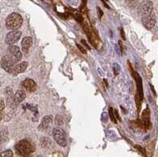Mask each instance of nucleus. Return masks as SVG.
Wrapping results in <instances>:
<instances>
[{
	"instance_id": "4",
	"label": "nucleus",
	"mask_w": 158,
	"mask_h": 157,
	"mask_svg": "<svg viewBox=\"0 0 158 157\" xmlns=\"http://www.w3.org/2000/svg\"><path fill=\"white\" fill-rule=\"evenodd\" d=\"M53 138L60 146L66 147L67 145V135L64 130L60 128H55L53 130Z\"/></svg>"
},
{
	"instance_id": "1",
	"label": "nucleus",
	"mask_w": 158,
	"mask_h": 157,
	"mask_svg": "<svg viewBox=\"0 0 158 157\" xmlns=\"http://www.w3.org/2000/svg\"><path fill=\"white\" fill-rule=\"evenodd\" d=\"M15 150L18 155L26 156L34 152L35 146L30 141L24 139L17 143L15 145Z\"/></svg>"
},
{
	"instance_id": "21",
	"label": "nucleus",
	"mask_w": 158,
	"mask_h": 157,
	"mask_svg": "<svg viewBox=\"0 0 158 157\" xmlns=\"http://www.w3.org/2000/svg\"><path fill=\"white\" fill-rule=\"evenodd\" d=\"M97 10H98V13H99V18H101V16H102V14H103L102 11H101V10L100 9V7H98V6H97Z\"/></svg>"
},
{
	"instance_id": "15",
	"label": "nucleus",
	"mask_w": 158,
	"mask_h": 157,
	"mask_svg": "<svg viewBox=\"0 0 158 157\" xmlns=\"http://www.w3.org/2000/svg\"><path fill=\"white\" fill-rule=\"evenodd\" d=\"M32 45V39L30 36H25L22 41V47L23 52H27Z\"/></svg>"
},
{
	"instance_id": "23",
	"label": "nucleus",
	"mask_w": 158,
	"mask_h": 157,
	"mask_svg": "<svg viewBox=\"0 0 158 157\" xmlns=\"http://www.w3.org/2000/svg\"><path fill=\"white\" fill-rule=\"evenodd\" d=\"M127 1H132V0H127Z\"/></svg>"
},
{
	"instance_id": "20",
	"label": "nucleus",
	"mask_w": 158,
	"mask_h": 157,
	"mask_svg": "<svg viewBox=\"0 0 158 157\" xmlns=\"http://www.w3.org/2000/svg\"><path fill=\"white\" fill-rule=\"evenodd\" d=\"M77 48H78L81 51V52H82V53H84V54L86 53V52H85V49H83L82 47L80 46V45H79V44H77Z\"/></svg>"
},
{
	"instance_id": "14",
	"label": "nucleus",
	"mask_w": 158,
	"mask_h": 157,
	"mask_svg": "<svg viewBox=\"0 0 158 157\" xmlns=\"http://www.w3.org/2000/svg\"><path fill=\"white\" fill-rule=\"evenodd\" d=\"M25 97H26V94H25V92L24 90H18L14 95V102L16 104H21L25 99Z\"/></svg>"
},
{
	"instance_id": "19",
	"label": "nucleus",
	"mask_w": 158,
	"mask_h": 157,
	"mask_svg": "<svg viewBox=\"0 0 158 157\" xmlns=\"http://www.w3.org/2000/svg\"><path fill=\"white\" fill-rule=\"evenodd\" d=\"M113 70H114V73H115V75L118 74V73H119V66L117 65V63H115V64H114Z\"/></svg>"
},
{
	"instance_id": "13",
	"label": "nucleus",
	"mask_w": 158,
	"mask_h": 157,
	"mask_svg": "<svg viewBox=\"0 0 158 157\" xmlns=\"http://www.w3.org/2000/svg\"><path fill=\"white\" fill-rule=\"evenodd\" d=\"M52 121H53V117H52V115L45 116L44 118H43V120H42L40 125L39 126L40 130L44 131L46 129H48V126L52 123Z\"/></svg>"
},
{
	"instance_id": "6",
	"label": "nucleus",
	"mask_w": 158,
	"mask_h": 157,
	"mask_svg": "<svg viewBox=\"0 0 158 157\" xmlns=\"http://www.w3.org/2000/svg\"><path fill=\"white\" fill-rule=\"evenodd\" d=\"M22 36V32L19 30L16 29V30H12L10 32H8L6 36L5 41L6 43L8 45H12L18 42L19 39Z\"/></svg>"
},
{
	"instance_id": "9",
	"label": "nucleus",
	"mask_w": 158,
	"mask_h": 157,
	"mask_svg": "<svg viewBox=\"0 0 158 157\" xmlns=\"http://www.w3.org/2000/svg\"><path fill=\"white\" fill-rule=\"evenodd\" d=\"M22 87L25 91L28 93H33L36 90V83L31 78H27L24 81L22 84Z\"/></svg>"
},
{
	"instance_id": "10",
	"label": "nucleus",
	"mask_w": 158,
	"mask_h": 157,
	"mask_svg": "<svg viewBox=\"0 0 158 157\" xmlns=\"http://www.w3.org/2000/svg\"><path fill=\"white\" fill-rule=\"evenodd\" d=\"M9 141V132L7 128H0V149H2Z\"/></svg>"
},
{
	"instance_id": "7",
	"label": "nucleus",
	"mask_w": 158,
	"mask_h": 157,
	"mask_svg": "<svg viewBox=\"0 0 158 157\" xmlns=\"http://www.w3.org/2000/svg\"><path fill=\"white\" fill-rule=\"evenodd\" d=\"M7 55L10 56L13 59H15L16 62H19L22 58V54L20 51V48L18 46L15 45H10L7 49Z\"/></svg>"
},
{
	"instance_id": "12",
	"label": "nucleus",
	"mask_w": 158,
	"mask_h": 157,
	"mask_svg": "<svg viewBox=\"0 0 158 157\" xmlns=\"http://www.w3.org/2000/svg\"><path fill=\"white\" fill-rule=\"evenodd\" d=\"M28 67L27 62H22V63H18L15 64V66L13 68L11 74L13 75H18L21 73H23L25 71V70Z\"/></svg>"
},
{
	"instance_id": "11",
	"label": "nucleus",
	"mask_w": 158,
	"mask_h": 157,
	"mask_svg": "<svg viewBox=\"0 0 158 157\" xmlns=\"http://www.w3.org/2000/svg\"><path fill=\"white\" fill-rule=\"evenodd\" d=\"M150 111L149 108H146L142 114V126L147 130L150 128Z\"/></svg>"
},
{
	"instance_id": "5",
	"label": "nucleus",
	"mask_w": 158,
	"mask_h": 157,
	"mask_svg": "<svg viewBox=\"0 0 158 157\" xmlns=\"http://www.w3.org/2000/svg\"><path fill=\"white\" fill-rule=\"evenodd\" d=\"M18 63V62H16L15 59H13L10 56H8L7 54L2 56V59H1V66L3 68L4 70H6L9 73H11L13 68L15 66V64Z\"/></svg>"
},
{
	"instance_id": "8",
	"label": "nucleus",
	"mask_w": 158,
	"mask_h": 157,
	"mask_svg": "<svg viewBox=\"0 0 158 157\" xmlns=\"http://www.w3.org/2000/svg\"><path fill=\"white\" fill-rule=\"evenodd\" d=\"M141 19H142V25L146 27L147 29H153V27L155 26V24H156V17H155V14H153V12L151 14L148 15V16L145 17V18H141Z\"/></svg>"
},
{
	"instance_id": "16",
	"label": "nucleus",
	"mask_w": 158,
	"mask_h": 157,
	"mask_svg": "<svg viewBox=\"0 0 158 157\" xmlns=\"http://www.w3.org/2000/svg\"><path fill=\"white\" fill-rule=\"evenodd\" d=\"M4 109H5V102L3 100L0 99V121L2 120V116H3Z\"/></svg>"
},
{
	"instance_id": "3",
	"label": "nucleus",
	"mask_w": 158,
	"mask_h": 157,
	"mask_svg": "<svg viewBox=\"0 0 158 157\" xmlns=\"http://www.w3.org/2000/svg\"><path fill=\"white\" fill-rule=\"evenodd\" d=\"M153 2L149 0H145L139 4L138 7V14L141 18H145L153 13Z\"/></svg>"
},
{
	"instance_id": "22",
	"label": "nucleus",
	"mask_w": 158,
	"mask_h": 157,
	"mask_svg": "<svg viewBox=\"0 0 158 157\" xmlns=\"http://www.w3.org/2000/svg\"><path fill=\"white\" fill-rule=\"evenodd\" d=\"M121 34H122V36H123V39H125V36H124V34H123V29L121 30Z\"/></svg>"
},
{
	"instance_id": "18",
	"label": "nucleus",
	"mask_w": 158,
	"mask_h": 157,
	"mask_svg": "<svg viewBox=\"0 0 158 157\" xmlns=\"http://www.w3.org/2000/svg\"><path fill=\"white\" fill-rule=\"evenodd\" d=\"M109 115L111 121L113 122L114 123H116V119H115V114H114L113 112V109H112V107H109Z\"/></svg>"
},
{
	"instance_id": "17",
	"label": "nucleus",
	"mask_w": 158,
	"mask_h": 157,
	"mask_svg": "<svg viewBox=\"0 0 158 157\" xmlns=\"http://www.w3.org/2000/svg\"><path fill=\"white\" fill-rule=\"evenodd\" d=\"M13 152L11 150H5L3 152H0V157H12Z\"/></svg>"
},
{
	"instance_id": "2",
	"label": "nucleus",
	"mask_w": 158,
	"mask_h": 157,
	"mask_svg": "<svg viewBox=\"0 0 158 157\" xmlns=\"http://www.w3.org/2000/svg\"><path fill=\"white\" fill-rule=\"evenodd\" d=\"M23 23L22 17L18 13H12L8 15L6 19V25L8 29L10 30H16L21 28Z\"/></svg>"
}]
</instances>
